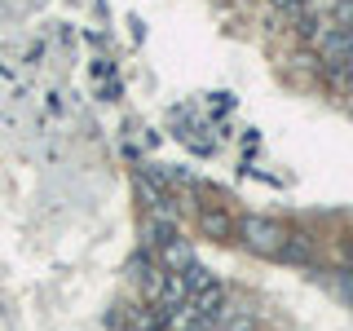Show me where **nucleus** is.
Returning a JSON list of instances; mask_svg holds the SVG:
<instances>
[{"label":"nucleus","mask_w":353,"mask_h":331,"mask_svg":"<svg viewBox=\"0 0 353 331\" xmlns=\"http://www.w3.org/2000/svg\"><path fill=\"white\" fill-rule=\"evenodd\" d=\"M279 257H283V261H309V239H301V234L287 239L283 248H279Z\"/></svg>","instance_id":"f03ea898"},{"label":"nucleus","mask_w":353,"mask_h":331,"mask_svg":"<svg viewBox=\"0 0 353 331\" xmlns=\"http://www.w3.org/2000/svg\"><path fill=\"white\" fill-rule=\"evenodd\" d=\"M239 234H243V243H248L252 252H261V257H279V248L287 243V230L279 221H270V217H243Z\"/></svg>","instance_id":"f257e3e1"},{"label":"nucleus","mask_w":353,"mask_h":331,"mask_svg":"<svg viewBox=\"0 0 353 331\" xmlns=\"http://www.w3.org/2000/svg\"><path fill=\"white\" fill-rule=\"evenodd\" d=\"M203 230H208V234H230V221L221 212H203Z\"/></svg>","instance_id":"7ed1b4c3"}]
</instances>
